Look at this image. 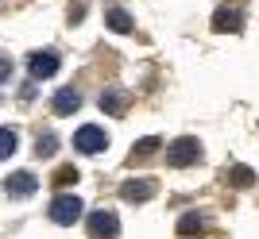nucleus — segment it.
I'll return each instance as SVG.
<instances>
[{
	"instance_id": "1",
	"label": "nucleus",
	"mask_w": 259,
	"mask_h": 239,
	"mask_svg": "<svg viewBox=\"0 0 259 239\" xmlns=\"http://www.w3.org/2000/svg\"><path fill=\"white\" fill-rule=\"evenodd\" d=\"M47 216H51L54 224L70 228V224L81 216V197H74V193H58V197H54V205L47 208Z\"/></svg>"
},
{
	"instance_id": "2",
	"label": "nucleus",
	"mask_w": 259,
	"mask_h": 239,
	"mask_svg": "<svg viewBox=\"0 0 259 239\" xmlns=\"http://www.w3.org/2000/svg\"><path fill=\"white\" fill-rule=\"evenodd\" d=\"M201 158V143L197 139H178V143H166V166L182 170V166H194Z\"/></svg>"
},
{
	"instance_id": "3",
	"label": "nucleus",
	"mask_w": 259,
	"mask_h": 239,
	"mask_svg": "<svg viewBox=\"0 0 259 239\" xmlns=\"http://www.w3.org/2000/svg\"><path fill=\"white\" fill-rule=\"evenodd\" d=\"M74 147L81 154H101L108 147V135H105V128H97V124H85V128H77V135H74Z\"/></svg>"
},
{
	"instance_id": "4",
	"label": "nucleus",
	"mask_w": 259,
	"mask_h": 239,
	"mask_svg": "<svg viewBox=\"0 0 259 239\" xmlns=\"http://www.w3.org/2000/svg\"><path fill=\"white\" fill-rule=\"evenodd\" d=\"M89 235L93 239H116L120 235V220H116V212H93L89 216Z\"/></svg>"
},
{
	"instance_id": "5",
	"label": "nucleus",
	"mask_w": 259,
	"mask_h": 239,
	"mask_svg": "<svg viewBox=\"0 0 259 239\" xmlns=\"http://www.w3.org/2000/svg\"><path fill=\"white\" fill-rule=\"evenodd\" d=\"M155 189H159V185H155L151 177H140V182L132 177V182L120 185V197H124L128 205H143V201H151V197H155Z\"/></svg>"
},
{
	"instance_id": "6",
	"label": "nucleus",
	"mask_w": 259,
	"mask_h": 239,
	"mask_svg": "<svg viewBox=\"0 0 259 239\" xmlns=\"http://www.w3.org/2000/svg\"><path fill=\"white\" fill-rule=\"evenodd\" d=\"M4 189H8V197L23 201V197H31L35 189H39V177H35L31 170H20V174H12L8 182H4Z\"/></svg>"
},
{
	"instance_id": "7",
	"label": "nucleus",
	"mask_w": 259,
	"mask_h": 239,
	"mask_svg": "<svg viewBox=\"0 0 259 239\" xmlns=\"http://www.w3.org/2000/svg\"><path fill=\"white\" fill-rule=\"evenodd\" d=\"M51 108H54V116H74L77 108H81V93L77 89H58V97L51 100Z\"/></svg>"
},
{
	"instance_id": "8",
	"label": "nucleus",
	"mask_w": 259,
	"mask_h": 239,
	"mask_svg": "<svg viewBox=\"0 0 259 239\" xmlns=\"http://www.w3.org/2000/svg\"><path fill=\"white\" fill-rule=\"evenodd\" d=\"M54 70H58V54H51V50H43V54H31V77H35V81L51 77Z\"/></svg>"
},
{
	"instance_id": "9",
	"label": "nucleus",
	"mask_w": 259,
	"mask_h": 239,
	"mask_svg": "<svg viewBox=\"0 0 259 239\" xmlns=\"http://www.w3.org/2000/svg\"><path fill=\"white\" fill-rule=\"evenodd\" d=\"M240 27H244V20H240L236 8H221L213 16V31H240Z\"/></svg>"
},
{
	"instance_id": "10",
	"label": "nucleus",
	"mask_w": 259,
	"mask_h": 239,
	"mask_svg": "<svg viewBox=\"0 0 259 239\" xmlns=\"http://www.w3.org/2000/svg\"><path fill=\"white\" fill-rule=\"evenodd\" d=\"M101 108L112 112V116H124V108H128V93H120V89H108V93H101Z\"/></svg>"
},
{
	"instance_id": "11",
	"label": "nucleus",
	"mask_w": 259,
	"mask_h": 239,
	"mask_svg": "<svg viewBox=\"0 0 259 239\" xmlns=\"http://www.w3.org/2000/svg\"><path fill=\"white\" fill-rule=\"evenodd\" d=\"M105 23L112 27V31H120V35L132 31V16H128L124 8H108V12H105Z\"/></svg>"
},
{
	"instance_id": "12",
	"label": "nucleus",
	"mask_w": 259,
	"mask_h": 239,
	"mask_svg": "<svg viewBox=\"0 0 259 239\" xmlns=\"http://www.w3.org/2000/svg\"><path fill=\"white\" fill-rule=\"evenodd\" d=\"M228 185H240V189H248V185H255V174H251L248 166H232V170H228Z\"/></svg>"
},
{
	"instance_id": "13",
	"label": "nucleus",
	"mask_w": 259,
	"mask_h": 239,
	"mask_svg": "<svg viewBox=\"0 0 259 239\" xmlns=\"http://www.w3.org/2000/svg\"><path fill=\"white\" fill-rule=\"evenodd\" d=\"M159 151V139H140V147H132V162H143V158H151V154Z\"/></svg>"
},
{
	"instance_id": "14",
	"label": "nucleus",
	"mask_w": 259,
	"mask_h": 239,
	"mask_svg": "<svg viewBox=\"0 0 259 239\" xmlns=\"http://www.w3.org/2000/svg\"><path fill=\"white\" fill-rule=\"evenodd\" d=\"M12 151H16V131H12V128H0V162H4Z\"/></svg>"
},
{
	"instance_id": "15",
	"label": "nucleus",
	"mask_w": 259,
	"mask_h": 239,
	"mask_svg": "<svg viewBox=\"0 0 259 239\" xmlns=\"http://www.w3.org/2000/svg\"><path fill=\"white\" fill-rule=\"evenodd\" d=\"M54 151H58V139H54V135H39V143H35V154H39V158H51Z\"/></svg>"
},
{
	"instance_id": "16",
	"label": "nucleus",
	"mask_w": 259,
	"mask_h": 239,
	"mask_svg": "<svg viewBox=\"0 0 259 239\" xmlns=\"http://www.w3.org/2000/svg\"><path fill=\"white\" fill-rule=\"evenodd\" d=\"M194 231H201V216H197V212H190V216L178 220V235H194Z\"/></svg>"
},
{
	"instance_id": "17",
	"label": "nucleus",
	"mask_w": 259,
	"mask_h": 239,
	"mask_svg": "<svg viewBox=\"0 0 259 239\" xmlns=\"http://www.w3.org/2000/svg\"><path fill=\"white\" fill-rule=\"evenodd\" d=\"M70 182H77V166H58L54 170V185H70Z\"/></svg>"
}]
</instances>
